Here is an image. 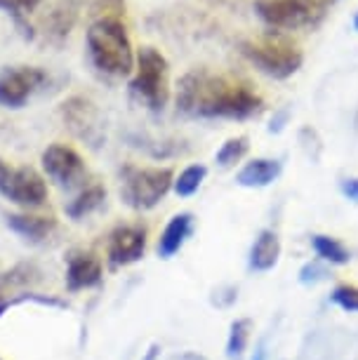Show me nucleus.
Segmentation results:
<instances>
[{"mask_svg":"<svg viewBox=\"0 0 358 360\" xmlns=\"http://www.w3.org/2000/svg\"><path fill=\"white\" fill-rule=\"evenodd\" d=\"M264 108V99L243 80L207 69L188 71L177 85V111L191 118L248 120Z\"/></svg>","mask_w":358,"mask_h":360,"instance_id":"f257e3e1","label":"nucleus"},{"mask_svg":"<svg viewBox=\"0 0 358 360\" xmlns=\"http://www.w3.org/2000/svg\"><path fill=\"white\" fill-rule=\"evenodd\" d=\"M87 54L101 73L113 78H127L134 73V47L125 24L118 17H99L85 33Z\"/></svg>","mask_w":358,"mask_h":360,"instance_id":"f03ea898","label":"nucleus"},{"mask_svg":"<svg viewBox=\"0 0 358 360\" xmlns=\"http://www.w3.org/2000/svg\"><path fill=\"white\" fill-rule=\"evenodd\" d=\"M241 52L255 69L276 80L295 76L304 64L300 45L286 36H279V33H271V36L260 40H245L241 45Z\"/></svg>","mask_w":358,"mask_h":360,"instance_id":"7ed1b4c3","label":"nucleus"},{"mask_svg":"<svg viewBox=\"0 0 358 360\" xmlns=\"http://www.w3.org/2000/svg\"><path fill=\"white\" fill-rule=\"evenodd\" d=\"M130 87L151 111H163L170 99V64L163 52L144 45L134 59V76Z\"/></svg>","mask_w":358,"mask_h":360,"instance_id":"20e7f679","label":"nucleus"},{"mask_svg":"<svg viewBox=\"0 0 358 360\" xmlns=\"http://www.w3.org/2000/svg\"><path fill=\"white\" fill-rule=\"evenodd\" d=\"M174 172L172 167H134L127 165L120 174V195L125 205L137 212L153 210L167 193L172 191Z\"/></svg>","mask_w":358,"mask_h":360,"instance_id":"39448f33","label":"nucleus"},{"mask_svg":"<svg viewBox=\"0 0 358 360\" xmlns=\"http://www.w3.org/2000/svg\"><path fill=\"white\" fill-rule=\"evenodd\" d=\"M333 0H255V12L269 29L297 31L316 26Z\"/></svg>","mask_w":358,"mask_h":360,"instance_id":"423d86ee","label":"nucleus"},{"mask_svg":"<svg viewBox=\"0 0 358 360\" xmlns=\"http://www.w3.org/2000/svg\"><path fill=\"white\" fill-rule=\"evenodd\" d=\"M0 195L19 207L38 210L47 200V184L33 167H15L0 160Z\"/></svg>","mask_w":358,"mask_h":360,"instance_id":"0eeeda50","label":"nucleus"},{"mask_svg":"<svg viewBox=\"0 0 358 360\" xmlns=\"http://www.w3.org/2000/svg\"><path fill=\"white\" fill-rule=\"evenodd\" d=\"M45 73L36 66H5L0 69V106L22 108L43 85Z\"/></svg>","mask_w":358,"mask_h":360,"instance_id":"6e6552de","label":"nucleus"},{"mask_svg":"<svg viewBox=\"0 0 358 360\" xmlns=\"http://www.w3.org/2000/svg\"><path fill=\"white\" fill-rule=\"evenodd\" d=\"M148 233L139 224H123V226L113 229L109 236V248H106V257L113 269L130 266L137 264L146 252Z\"/></svg>","mask_w":358,"mask_h":360,"instance_id":"1a4fd4ad","label":"nucleus"},{"mask_svg":"<svg viewBox=\"0 0 358 360\" xmlns=\"http://www.w3.org/2000/svg\"><path fill=\"white\" fill-rule=\"evenodd\" d=\"M43 169L59 186H73L85 176V162L76 148L66 144H52L43 151Z\"/></svg>","mask_w":358,"mask_h":360,"instance_id":"9d476101","label":"nucleus"},{"mask_svg":"<svg viewBox=\"0 0 358 360\" xmlns=\"http://www.w3.org/2000/svg\"><path fill=\"white\" fill-rule=\"evenodd\" d=\"M101 262L92 252H73L66 264V288L71 292L94 288L101 283Z\"/></svg>","mask_w":358,"mask_h":360,"instance_id":"9b49d317","label":"nucleus"},{"mask_svg":"<svg viewBox=\"0 0 358 360\" xmlns=\"http://www.w3.org/2000/svg\"><path fill=\"white\" fill-rule=\"evenodd\" d=\"M281 238L274 229H262L248 252V266L255 274H267L276 269L281 259Z\"/></svg>","mask_w":358,"mask_h":360,"instance_id":"f8f14e48","label":"nucleus"},{"mask_svg":"<svg viewBox=\"0 0 358 360\" xmlns=\"http://www.w3.org/2000/svg\"><path fill=\"white\" fill-rule=\"evenodd\" d=\"M193 233V214L191 212H179L174 214L170 221L165 224L163 233L158 238L156 252L160 259H172L174 255L184 248V243Z\"/></svg>","mask_w":358,"mask_h":360,"instance_id":"ddd939ff","label":"nucleus"},{"mask_svg":"<svg viewBox=\"0 0 358 360\" xmlns=\"http://www.w3.org/2000/svg\"><path fill=\"white\" fill-rule=\"evenodd\" d=\"M281 172H283L281 160L255 158L238 169V174H236V184L243 186V188H267L279 179Z\"/></svg>","mask_w":358,"mask_h":360,"instance_id":"4468645a","label":"nucleus"},{"mask_svg":"<svg viewBox=\"0 0 358 360\" xmlns=\"http://www.w3.org/2000/svg\"><path fill=\"white\" fill-rule=\"evenodd\" d=\"M8 226L15 233L26 238V240L40 243L52 236V231L57 229V221L52 217H38V214H10Z\"/></svg>","mask_w":358,"mask_h":360,"instance_id":"2eb2a0df","label":"nucleus"},{"mask_svg":"<svg viewBox=\"0 0 358 360\" xmlns=\"http://www.w3.org/2000/svg\"><path fill=\"white\" fill-rule=\"evenodd\" d=\"M106 200V188L101 184H90L85 186V191H80L69 205H66V214L71 219H83V217L92 214L94 210H99Z\"/></svg>","mask_w":358,"mask_h":360,"instance_id":"dca6fc26","label":"nucleus"},{"mask_svg":"<svg viewBox=\"0 0 358 360\" xmlns=\"http://www.w3.org/2000/svg\"><path fill=\"white\" fill-rule=\"evenodd\" d=\"M312 248L321 262L333 264V266H344V264H349L351 259L349 250L333 236H323V233L312 236Z\"/></svg>","mask_w":358,"mask_h":360,"instance_id":"f3484780","label":"nucleus"},{"mask_svg":"<svg viewBox=\"0 0 358 360\" xmlns=\"http://www.w3.org/2000/svg\"><path fill=\"white\" fill-rule=\"evenodd\" d=\"M250 332H252V321L250 318H236L229 328L226 337V358L229 360H241L245 356L248 344H250Z\"/></svg>","mask_w":358,"mask_h":360,"instance_id":"a211bd4d","label":"nucleus"},{"mask_svg":"<svg viewBox=\"0 0 358 360\" xmlns=\"http://www.w3.org/2000/svg\"><path fill=\"white\" fill-rule=\"evenodd\" d=\"M207 176V167L205 165H188L179 172V176H174L172 191L179 195V198H188L200 188V184Z\"/></svg>","mask_w":358,"mask_h":360,"instance_id":"6ab92c4d","label":"nucleus"},{"mask_svg":"<svg viewBox=\"0 0 358 360\" xmlns=\"http://www.w3.org/2000/svg\"><path fill=\"white\" fill-rule=\"evenodd\" d=\"M248 148H250L248 137H231L219 146L215 160H217L219 167H231V165H236V162H241L243 158H245Z\"/></svg>","mask_w":358,"mask_h":360,"instance_id":"aec40b11","label":"nucleus"},{"mask_svg":"<svg viewBox=\"0 0 358 360\" xmlns=\"http://www.w3.org/2000/svg\"><path fill=\"white\" fill-rule=\"evenodd\" d=\"M330 302L335 307H340L342 311H349V314H358V288L356 285H337L330 295Z\"/></svg>","mask_w":358,"mask_h":360,"instance_id":"412c9836","label":"nucleus"},{"mask_svg":"<svg viewBox=\"0 0 358 360\" xmlns=\"http://www.w3.org/2000/svg\"><path fill=\"white\" fill-rule=\"evenodd\" d=\"M40 0H0V10H5L8 15H12L17 22H22L24 15H29L38 8Z\"/></svg>","mask_w":358,"mask_h":360,"instance_id":"4be33fe9","label":"nucleus"},{"mask_svg":"<svg viewBox=\"0 0 358 360\" xmlns=\"http://www.w3.org/2000/svg\"><path fill=\"white\" fill-rule=\"evenodd\" d=\"M323 278H326V269L316 262L307 264V266H302V271H300V283L302 285H316L319 281H323Z\"/></svg>","mask_w":358,"mask_h":360,"instance_id":"5701e85b","label":"nucleus"},{"mask_svg":"<svg viewBox=\"0 0 358 360\" xmlns=\"http://www.w3.org/2000/svg\"><path fill=\"white\" fill-rule=\"evenodd\" d=\"M340 191L347 200L356 202L358 205V176H349V179L340 181Z\"/></svg>","mask_w":358,"mask_h":360,"instance_id":"b1692460","label":"nucleus"},{"mask_svg":"<svg viewBox=\"0 0 358 360\" xmlns=\"http://www.w3.org/2000/svg\"><path fill=\"white\" fill-rule=\"evenodd\" d=\"M160 356V346L158 344H151V346H148V351L144 353V358H141V360H156Z\"/></svg>","mask_w":358,"mask_h":360,"instance_id":"393cba45","label":"nucleus"},{"mask_svg":"<svg viewBox=\"0 0 358 360\" xmlns=\"http://www.w3.org/2000/svg\"><path fill=\"white\" fill-rule=\"evenodd\" d=\"M250 360H267V351H264V344H260L257 346V351L252 353V358Z\"/></svg>","mask_w":358,"mask_h":360,"instance_id":"a878e982","label":"nucleus"},{"mask_svg":"<svg viewBox=\"0 0 358 360\" xmlns=\"http://www.w3.org/2000/svg\"><path fill=\"white\" fill-rule=\"evenodd\" d=\"M354 29L358 31V12H356V17H354Z\"/></svg>","mask_w":358,"mask_h":360,"instance_id":"bb28decb","label":"nucleus"},{"mask_svg":"<svg viewBox=\"0 0 358 360\" xmlns=\"http://www.w3.org/2000/svg\"><path fill=\"white\" fill-rule=\"evenodd\" d=\"M193 360H203V358L200 356H193Z\"/></svg>","mask_w":358,"mask_h":360,"instance_id":"cd10ccee","label":"nucleus"}]
</instances>
